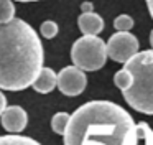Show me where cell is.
<instances>
[{"instance_id":"obj_12","label":"cell","mask_w":153,"mask_h":145,"mask_svg":"<svg viewBox=\"0 0 153 145\" xmlns=\"http://www.w3.org/2000/svg\"><path fill=\"white\" fill-rule=\"evenodd\" d=\"M69 117L71 115L66 114V112H58V114H54L53 119H51V129H53V132H56L59 135H64L66 127L69 124Z\"/></svg>"},{"instance_id":"obj_9","label":"cell","mask_w":153,"mask_h":145,"mask_svg":"<svg viewBox=\"0 0 153 145\" xmlns=\"http://www.w3.org/2000/svg\"><path fill=\"white\" fill-rule=\"evenodd\" d=\"M77 25L82 35H99L104 30V20L94 12H82L77 18Z\"/></svg>"},{"instance_id":"obj_10","label":"cell","mask_w":153,"mask_h":145,"mask_svg":"<svg viewBox=\"0 0 153 145\" xmlns=\"http://www.w3.org/2000/svg\"><path fill=\"white\" fill-rule=\"evenodd\" d=\"M56 81H58V74L53 71L51 68H41L38 76L35 78V81L31 82L33 89L36 92L41 94H48L56 87Z\"/></svg>"},{"instance_id":"obj_4","label":"cell","mask_w":153,"mask_h":145,"mask_svg":"<svg viewBox=\"0 0 153 145\" xmlns=\"http://www.w3.org/2000/svg\"><path fill=\"white\" fill-rule=\"evenodd\" d=\"M71 59L82 71H97L107 61L105 43L97 35L81 36L71 48Z\"/></svg>"},{"instance_id":"obj_14","label":"cell","mask_w":153,"mask_h":145,"mask_svg":"<svg viewBox=\"0 0 153 145\" xmlns=\"http://www.w3.org/2000/svg\"><path fill=\"white\" fill-rule=\"evenodd\" d=\"M15 16V5L12 0H0V23L10 22Z\"/></svg>"},{"instance_id":"obj_8","label":"cell","mask_w":153,"mask_h":145,"mask_svg":"<svg viewBox=\"0 0 153 145\" xmlns=\"http://www.w3.org/2000/svg\"><path fill=\"white\" fill-rule=\"evenodd\" d=\"M123 145H153V130L148 124L140 122L127 134Z\"/></svg>"},{"instance_id":"obj_13","label":"cell","mask_w":153,"mask_h":145,"mask_svg":"<svg viewBox=\"0 0 153 145\" xmlns=\"http://www.w3.org/2000/svg\"><path fill=\"white\" fill-rule=\"evenodd\" d=\"M114 82H115V86L120 89V91H125V89L130 87V84H132V74H130L128 69H120V71L115 72V76H114Z\"/></svg>"},{"instance_id":"obj_16","label":"cell","mask_w":153,"mask_h":145,"mask_svg":"<svg viewBox=\"0 0 153 145\" xmlns=\"http://www.w3.org/2000/svg\"><path fill=\"white\" fill-rule=\"evenodd\" d=\"M40 31H41V35H43L45 38L51 40V38H54V36L58 35V25L53 22V20H46V22L41 23Z\"/></svg>"},{"instance_id":"obj_19","label":"cell","mask_w":153,"mask_h":145,"mask_svg":"<svg viewBox=\"0 0 153 145\" xmlns=\"http://www.w3.org/2000/svg\"><path fill=\"white\" fill-rule=\"evenodd\" d=\"M146 5H148V12L153 18V0H146Z\"/></svg>"},{"instance_id":"obj_15","label":"cell","mask_w":153,"mask_h":145,"mask_svg":"<svg viewBox=\"0 0 153 145\" xmlns=\"http://www.w3.org/2000/svg\"><path fill=\"white\" fill-rule=\"evenodd\" d=\"M114 28L117 31H130L133 28V18L128 15H119L114 20Z\"/></svg>"},{"instance_id":"obj_6","label":"cell","mask_w":153,"mask_h":145,"mask_svg":"<svg viewBox=\"0 0 153 145\" xmlns=\"http://www.w3.org/2000/svg\"><path fill=\"white\" fill-rule=\"evenodd\" d=\"M87 78L77 66H66L58 74L56 86L64 96H79L86 89Z\"/></svg>"},{"instance_id":"obj_3","label":"cell","mask_w":153,"mask_h":145,"mask_svg":"<svg viewBox=\"0 0 153 145\" xmlns=\"http://www.w3.org/2000/svg\"><path fill=\"white\" fill-rule=\"evenodd\" d=\"M132 74V84L123 92V99L132 109L153 115V48L138 53L125 61Z\"/></svg>"},{"instance_id":"obj_17","label":"cell","mask_w":153,"mask_h":145,"mask_svg":"<svg viewBox=\"0 0 153 145\" xmlns=\"http://www.w3.org/2000/svg\"><path fill=\"white\" fill-rule=\"evenodd\" d=\"M5 107H7V97H5L4 92H0V114L4 112Z\"/></svg>"},{"instance_id":"obj_5","label":"cell","mask_w":153,"mask_h":145,"mask_svg":"<svg viewBox=\"0 0 153 145\" xmlns=\"http://www.w3.org/2000/svg\"><path fill=\"white\" fill-rule=\"evenodd\" d=\"M107 56L117 63H125L138 51V40L130 31H117L105 45Z\"/></svg>"},{"instance_id":"obj_2","label":"cell","mask_w":153,"mask_h":145,"mask_svg":"<svg viewBox=\"0 0 153 145\" xmlns=\"http://www.w3.org/2000/svg\"><path fill=\"white\" fill-rule=\"evenodd\" d=\"M125 109L110 101H91L69 117L64 145H123L133 129Z\"/></svg>"},{"instance_id":"obj_18","label":"cell","mask_w":153,"mask_h":145,"mask_svg":"<svg viewBox=\"0 0 153 145\" xmlns=\"http://www.w3.org/2000/svg\"><path fill=\"white\" fill-rule=\"evenodd\" d=\"M81 8H82V12H92V3H82Z\"/></svg>"},{"instance_id":"obj_1","label":"cell","mask_w":153,"mask_h":145,"mask_svg":"<svg viewBox=\"0 0 153 145\" xmlns=\"http://www.w3.org/2000/svg\"><path fill=\"white\" fill-rule=\"evenodd\" d=\"M38 33L22 18L0 23V89L23 91L43 68Z\"/></svg>"},{"instance_id":"obj_20","label":"cell","mask_w":153,"mask_h":145,"mask_svg":"<svg viewBox=\"0 0 153 145\" xmlns=\"http://www.w3.org/2000/svg\"><path fill=\"white\" fill-rule=\"evenodd\" d=\"M150 43H152V48H153V30H152V33H150Z\"/></svg>"},{"instance_id":"obj_7","label":"cell","mask_w":153,"mask_h":145,"mask_svg":"<svg viewBox=\"0 0 153 145\" xmlns=\"http://www.w3.org/2000/svg\"><path fill=\"white\" fill-rule=\"evenodd\" d=\"M0 120H2V127L7 132L18 134L27 127L28 115L20 105H10V107H5L4 112L0 114Z\"/></svg>"},{"instance_id":"obj_11","label":"cell","mask_w":153,"mask_h":145,"mask_svg":"<svg viewBox=\"0 0 153 145\" xmlns=\"http://www.w3.org/2000/svg\"><path fill=\"white\" fill-rule=\"evenodd\" d=\"M0 145H41V144L30 137H25V135L12 134V135H2Z\"/></svg>"},{"instance_id":"obj_21","label":"cell","mask_w":153,"mask_h":145,"mask_svg":"<svg viewBox=\"0 0 153 145\" xmlns=\"http://www.w3.org/2000/svg\"><path fill=\"white\" fill-rule=\"evenodd\" d=\"M18 2H38V0H18Z\"/></svg>"}]
</instances>
